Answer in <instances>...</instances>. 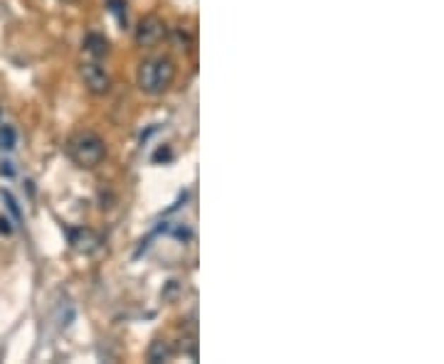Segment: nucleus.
I'll list each match as a JSON object with an SVG mask.
<instances>
[{
    "label": "nucleus",
    "instance_id": "1",
    "mask_svg": "<svg viewBox=\"0 0 444 364\" xmlns=\"http://www.w3.org/2000/svg\"><path fill=\"white\" fill-rule=\"evenodd\" d=\"M173 82H176V64H173V59L151 57L138 64L136 84L148 96H158V94L168 92Z\"/></svg>",
    "mask_w": 444,
    "mask_h": 364
},
{
    "label": "nucleus",
    "instance_id": "2",
    "mask_svg": "<svg viewBox=\"0 0 444 364\" xmlns=\"http://www.w3.org/2000/svg\"><path fill=\"white\" fill-rule=\"evenodd\" d=\"M67 153L74 165L84 168V170H94V168L102 165V161L107 158V143H104V138L97 136V133L82 131L69 138Z\"/></svg>",
    "mask_w": 444,
    "mask_h": 364
},
{
    "label": "nucleus",
    "instance_id": "3",
    "mask_svg": "<svg viewBox=\"0 0 444 364\" xmlns=\"http://www.w3.org/2000/svg\"><path fill=\"white\" fill-rule=\"evenodd\" d=\"M166 34H168L166 20L158 18V15H146V18L136 25L133 39H136L138 47L151 49V47H156V44H161L163 39H166Z\"/></svg>",
    "mask_w": 444,
    "mask_h": 364
},
{
    "label": "nucleus",
    "instance_id": "4",
    "mask_svg": "<svg viewBox=\"0 0 444 364\" xmlns=\"http://www.w3.org/2000/svg\"><path fill=\"white\" fill-rule=\"evenodd\" d=\"M82 79H84V87H87L94 96H104V94H109V89H112V77H109V72L99 62L82 64Z\"/></svg>",
    "mask_w": 444,
    "mask_h": 364
},
{
    "label": "nucleus",
    "instance_id": "5",
    "mask_svg": "<svg viewBox=\"0 0 444 364\" xmlns=\"http://www.w3.org/2000/svg\"><path fill=\"white\" fill-rule=\"evenodd\" d=\"M69 241L79 253H94L102 244V239L92 229H74V232H69Z\"/></svg>",
    "mask_w": 444,
    "mask_h": 364
},
{
    "label": "nucleus",
    "instance_id": "6",
    "mask_svg": "<svg viewBox=\"0 0 444 364\" xmlns=\"http://www.w3.org/2000/svg\"><path fill=\"white\" fill-rule=\"evenodd\" d=\"M173 355H176V350H173V345L168 340H153L151 347H148L146 352V360L151 364H161V362H171Z\"/></svg>",
    "mask_w": 444,
    "mask_h": 364
},
{
    "label": "nucleus",
    "instance_id": "7",
    "mask_svg": "<svg viewBox=\"0 0 444 364\" xmlns=\"http://www.w3.org/2000/svg\"><path fill=\"white\" fill-rule=\"evenodd\" d=\"M84 52L92 54L94 59L107 57L109 54V39L99 32H89L87 37H84Z\"/></svg>",
    "mask_w": 444,
    "mask_h": 364
},
{
    "label": "nucleus",
    "instance_id": "8",
    "mask_svg": "<svg viewBox=\"0 0 444 364\" xmlns=\"http://www.w3.org/2000/svg\"><path fill=\"white\" fill-rule=\"evenodd\" d=\"M15 143H18V133H15L13 126L0 128V148H3V151H13Z\"/></svg>",
    "mask_w": 444,
    "mask_h": 364
},
{
    "label": "nucleus",
    "instance_id": "9",
    "mask_svg": "<svg viewBox=\"0 0 444 364\" xmlns=\"http://www.w3.org/2000/svg\"><path fill=\"white\" fill-rule=\"evenodd\" d=\"M109 10L116 15L119 23H126V3L124 0H109Z\"/></svg>",
    "mask_w": 444,
    "mask_h": 364
},
{
    "label": "nucleus",
    "instance_id": "10",
    "mask_svg": "<svg viewBox=\"0 0 444 364\" xmlns=\"http://www.w3.org/2000/svg\"><path fill=\"white\" fill-rule=\"evenodd\" d=\"M13 163H8V161H5V163H0V175H8V177H13Z\"/></svg>",
    "mask_w": 444,
    "mask_h": 364
},
{
    "label": "nucleus",
    "instance_id": "11",
    "mask_svg": "<svg viewBox=\"0 0 444 364\" xmlns=\"http://www.w3.org/2000/svg\"><path fill=\"white\" fill-rule=\"evenodd\" d=\"M13 232V227H10V222L5 217H0V234H10Z\"/></svg>",
    "mask_w": 444,
    "mask_h": 364
},
{
    "label": "nucleus",
    "instance_id": "12",
    "mask_svg": "<svg viewBox=\"0 0 444 364\" xmlns=\"http://www.w3.org/2000/svg\"><path fill=\"white\" fill-rule=\"evenodd\" d=\"M62 3H74V0H62Z\"/></svg>",
    "mask_w": 444,
    "mask_h": 364
}]
</instances>
